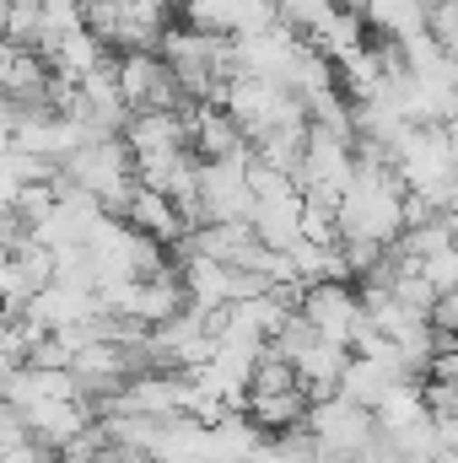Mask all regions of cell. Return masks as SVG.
<instances>
[{
	"label": "cell",
	"mask_w": 458,
	"mask_h": 463,
	"mask_svg": "<svg viewBox=\"0 0 458 463\" xmlns=\"http://www.w3.org/2000/svg\"><path fill=\"white\" fill-rule=\"evenodd\" d=\"M27 345H33L27 318H16V313H5V307H0V377H5V372H16V366H27Z\"/></svg>",
	"instance_id": "cell-12"
},
{
	"label": "cell",
	"mask_w": 458,
	"mask_h": 463,
	"mask_svg": "<svg viewBox=\"0 0 458 463\" xmlns=\"http://www.w3.org/2000/svg\"><path fill=\"white\" fill-rule=\"evenodd\" d=\"M222 109L232 114V124L243 129L248 146H253L259 135H270V129L308 124L302 103H297L291 92H281V87H270V81H253V76H232L227 87H222Z\"/></svg>",
	"instance_id": "cell-3"
},
{
	"label": "cell",
	"mask_w": 458,
	"mask_h": 463,
	"mask_svg": "<svg viewBox=\"0 0 458 463\" xmlns=\"http://www.w3.org/2000/svg\"><path fill=\"white\" fill-rule=\"evenodd\" d=\"M114 81H119V98H124L129 114H184V98H178L167 65L157 60V49L119 54L114 60Z\"/></svg>",
	"instance_id": "cell-5"
},
{
	"label": "cell",
	"mask_w": 458,
	"mask_h": 463,
	"mask_svg": "<svg viewBox=\"0 0 458 463\" xmlns=\"http://www.w3.org/2000/svg\"><path fill=\"white\" fill-rule=\"evenodd\" d=\"M184 5V27L211 33V38H253L264 27H275V5L270 0H178Z\"/></svg>",
	"instance_id": "cell-7"
},
{
	"label": "cell",
	"mask_w": 458,
	"mask_h": 463,
	"mask_svg": "<svg viewBox=\"0 0 458 463\" xmlns=\"http://www.w3.org/2000/svg\"><path fill=\"white\" fill-rule=\"evenodd\" d=\"M11 5H43V0H11Z\"/></svg>",
	"instance_id": "cell-15"
},
{
	"label": "cell",
	"mask_w": 458,
	"mask_h": 463,
	"mask_svg": "<svg viewBox=\"0 0 458 463\" xmlns=\"http://www.w3.org/2000/svg\"><path fill=\"white\" fill-rule=\"evenodd\" d=\"M54 189H60V194H81V200H92L103 216H124L129 194L140 189L124 135H87V140L54 167Z\"/></svg>",
	"instance_id": "cell-2"
},
{
	"label": "cell",
	"mask_w": 458,
	"mask_h": 463,
	"mask_svg": "<svg viewBox=\"0 0 458 463\" xmlns=\"http://www.w3.org/2000/svg\"><path fill=\"white\" fill-rule=\"evenodd\" d=\"M151 463H205V420H157L151 437Z\"/></svg>",
	"instance_id": "cell-11"
},
{
	"label": "cell",
	"mask_w": 458,
	"mask_h": 463,
	"mask_svg": "<svg viewBox=\"0 0 458 463\" xmlns=\"http://www.w3.org/2000/svg\"><path fill=\"white\" fill-rule=\"evenodd\" d=\"M248 232L259 237V248L286 253V248L302 237V194H297V189L259 194V200H253V211H248Z\"/></svg>",
	"instance_id": "cell-8"
},
{
	"label": "cell",
	"mask_w": 458,
	"mask_h": 463,
	"mask_svg": "<svg viewBox=\"0 0 458 463\" xmlns=\"http://www.w3.org/2000/svg\"><path fill=\"white\" fill-rule=\"evenodd\" d=\"M253 194H248V156L232 162H195V216L189 227H216V222H248Z\"/></svg>",
	"instance_id": "cell-4"
},
{
	"label": "cell",
	"mask_w": 458,
	"mask_h": 463,
	"mask_svg": "<svg viewBox=\"0 0 458 463\" xmlns=\"http://www.w3.org/2000/svg\"><path fill=\"white\" fill-rule=\"evenodd\" d=\"M0 463H54L43 448H33V442H22V448H11V453H0Z\"/></svg>",
	"instance_id": "cell-14"
},
{
	"label": "cell",
	"mask_w": 458,
	"mask_h": 463,
	"mask_svg": "<svg viewBox=\"0 0 458 463\" xmlns=\"http://www.w3.org/2000/svg\"><path fill=\"white\" fill-rule=\"evenodd\" d=\"M415 264H421V280L432 286V297H453V286H458L453 248H437V253H426V259H415Z\"/></svg>",
	"instance_id": "cell-13"
},
{
	"label": "cell",
	"mask_w": 458,
	"mask_h": 463,
	"mask_svg": "<svg viewBox=\"0 0 458 463\" xmlns=\"http://www.w3.org/2000/svg\"><path fill=\"white\" fill-rule=\"evenodd\" d=\"M405 232V189L388 156H356L335 205V242H377L394 248Z\"/></svg>",
	"instance_id": "cell-1"
},
{
	"label": "cell",
	"mask_w": 458,
	"mask_h": 463,
	"mask_svg": "<svg viewBox=\"0 0 458 463\" xmlns=\"http://www.w3.org/2000/svg\"><path fill=\"white\" fill-rule=\"evenodd\" d=\"M259 448H264L259 426L248 415H237V410L205 426V463H248Z\"/></svg>",
	"instance_id": "cell-10"
},
{
	"label": "cell",
	"mask_w": 458,
	"mask_h": 463,
	"mask_svg": "<svg viewBox=\"0 0 458 463\" xmlns=\"http://www.w3.org/2000/svg\"><path fill=\"white\" fill-rule=\"evenodd\" d=\"M124 227H135V232H146L151 242H162V248H173V242H184V232H189V222L173 211V200L167 194H157V189H135L129 194V205H124V216H119Z\"/></svg>",
	"instance_id": "cell-9"
},
{
	"label": "cell",
	"mask_w": 458,
	"mask_h": 463,
	"mask_svg": "<svg viewBox=\"0 0 458 463\" xmlns=\"http://www.w3.org/2000/svg\"><path fill=\"white\" fill-rule=\"evenodd\" d=\"M297 318L319 335L350 350V335L361 329V297L350 291V280H319L297 291Z\"/></svg>",
	"instance_id": "cell-6"
}]
</instances>
